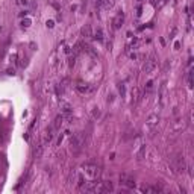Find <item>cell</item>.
Instances as JSON below:
<instances>
[{
    "label": "cell",
    "instance_id": "6da1fadb",
    "mask_svg": "<svg viewBox=\"0 0 194 194\" xmlns=\"http://www.w3.org/2000/svg\"><path fill=\"white\" fill-rule=\"evenodd\" d=\"M82 171L88 176V179H91V181H97L100 177V173H102L100 167L97 165L96 162H87V164H84L82 165Z\"/></svg>",
    "mask_w": 194,
    "mask_h": 194
},
{
    "label": "cell",
    "instance_id": "7a4b0ae2",
    "mask_svg": "<svg viewBox=\"0 0 194 194\" xmlns=\"http://www.w3.org/2000/svg\"><path fill=\"white\" fill-rule=\"evenodd\" d=\"M85 139H87V133H85V132H77V133H74V135L70 138V146H71V150H74V152H79V150L84 147Z\"/></svg>",
    "mask_w": 194,
    "mask_h": 194
},
{
    "label": "cell",
    "instance_id": "3957f363",
    "mask_svg": "<svg viewBox=\"0 0 194 194\" xmlns=\"http://www.w3.org/2000/svg\"><path fill=\"white\" fill-rule=\"evenodd\" d=\"M156 67H158V62H156V59H155L153 56H150L147 61H146V64L143 65V71H144L146 74H152V73L155 71Z\"/></svg>",
    "mask_w": 194,
    "mask_h": 194
},
{
    "label": "cell",
    "instance_id": "277c9868",
    "mask_svg": "<svg viewBox=\"0 0 194 194\" xmlns=\"http://www.w3.org/2000/svg\"><path fill=\"white\" fill-rule=\"evenodd\" d=\"M173 164H174V168L179 171V173H184L185 168H187L185 159H184V156H182V155H177V156H176V158L173 159Z\"/></svg>",
    "mask_w": 194,
    "mask_h": 194
},
{
    "label": "cell",
    "instance_id": "5b68a950",
    "mask_svg": "<svg viewBox=\"0 0 194 194\" xmlns=\"http://www.w3.org/2000/svg\"><path fill=\"white\" fill-rule=\"evenodd\" d=\"M61 114L64 115V118H70L71 117V114H73V108H71V105L68 103V102H64V100H61Z\"/></svg>",
    "mask_w": 194,
    "mask_h": 194
},
{
    "label": "cell",
    "instance_id": "8992f818",
    "mask_svg": "<svg viewBox=\"0 0 194 194\" xmlns=\"http://www.w3.org/2000/svg\"><path fill=\"white\" fill-rule=\"evenodd\" d=\"M120 184L126 188H135V179L129 174H121L120 176Z\"/></svg>",
    "mask_w": 194,
    "mask_h": 194
},
{
    "label": "cell",
    "instance_id": "52a82bcc",
    "mask_svg": "<svg viewBox=\"0 0 194 194\" xmlns=\"http://www.w3.org/2000/svg\"><path fill=\"white\" fill-rule=\"evenodd\" d=\"M55 132H58V131H56V129L53 127V126H50V127L47 129L46 133H44V137H42V141H41V143H42V146H47L49 143L52 141L53 137H55Z\"/></svg>",
    "mask_w": 194,
    "mask_h": 194
},
{
    "label": "cell",
    "instance_id": "ba28073f",
    "mask_svg": "<svg viewBox=\"0 0 194 194\" xmlns=\"http://www.w3.org/2000/svg\"><path fill=\"white\" fill-rule=\"evenodd\" d=\"M123 23H125V12L123 11H120V12L115 14L114 20H112V26H114V29H120Z\"/></svg>",
    "mask_w": 194,
    "mask_h": 194
},
{
    "label": "cell",
    "instance_id": "9c48e42d",
    "mask_svg": "<svg viewBox=\"0 0 194 194\" xmlns=\"http://www.w3.org/2000/svg\"><path fill=\"white\" fill-rule=\"evenodd\" d=\"M114 191V187L109 181H105V182H99V188H97V193H111Z\"/></svg>",
    "mask_w": 194,
    "mask_h": 194
},
{
    "label": "cell",
    "instance_id": "30bf717a",
    "mask_svg": "<svg viewBox=\"0 0 194 194\" xmlns=\"http://www.w3.org/2000/svg\"><path fill=\"white\" fill-rule=\"evenodd\" d=\"M76 90L79 91L80 94H87V93H90L91 91V87L88 84H84V82H77V85H76Z\"/></svg>",
    "mask_w": 194,
    "mask_h": 194
},
{
    "label": "cell",
    "instance_id": "8fae6325",
    "mask_svg": "<svg viewBox=\"0 0 194 194\" xmlns=\"http://www.w3.org/2000/svg\"><path fill=\"white\" fill-rule=\"evenodd\" d=\"M153 90H155V84H153V80H149L147 84H146V87H144V97H147L153 93Z\"/></svg>",
    "mask_w": 194,
    "mask_h": 194
},
{
    "label": "cell",
    "instance_id": "7c38bea8",
    "mask_svg": "<svg viewBox=\"0 0 194 194\" xmlns=\"http://www.w3.org/2000/svg\"><path fill=\"white\" fill-rule=\"evenodd\" d=\"M62 121H64V115L61 114V115H58V117L55 118V123H53V127H55L56 131H59V129H61V126H62Z\"/></svg>",
    "mask_w": 194,
    "mask_h": 194
},
{
    "label": "cell",
    "instance_id": "4fadbf2b",
    "mask_svg": "<svg viewBox=\"0 0 194 194\" xmlns=\"http://www.w3.org/2000/svg\"><path fill=\"white\" fill-rule=\"evenodd\" d=\"M114 3H115V0H103L100 6L103 8L105 11H108V9H111L112 6H114Z\"/></svg>",
    "mask_w": 194,
    "mask_h": 194
},
{
    "label": "cell",
    "instance_id": "5bb4252c",
    "mask_svg": "<svg viewBox=\"0 0 194 194\" xmlns=\"http://www.w3.org/2000/svg\"><path fill=\"white\" fill-rule=\"evenodd\" d=\"M158 123V114H150L147 118V125L149 126H155Z\"/></svg>",
    "mask_w": 194,
    "mask_h": 194
},
{
    "label": "cell",
    "instance_id": "9a60e30c",
    "mask_svg": "<svg viewBox=\"0 0 194 194\" xmlns=\"http://www.w3.org/2000/svg\"><path fill=\"white\" fill-rule=\"evenodd\" d=\"M94 38H96L97 41L103 42V40H105V35H103V30H102L100 28H97V30H96V34H94Z\"/></svg>",
    "mask_w": 194,
    "mask_h": 194
},
{
    "label": "cell",
    "instance_id": "2e32d148",
    "mask_svg": "<svg viewBox=\"0 0 194 194\" xmlns=\"http://www.w3.org/2000/svg\"><path fill=\"white\" fill-rule=\"evenodd\" d=\"M164 99H165V82L161 85V88H159V103L161 105L164 103Z\"/></svg>",
    "mask_w": 194,
    "mask_h": 194
},
{
    "label": "cell",
    "instance_id": "e0dca14e",
    "mask_svg": "<svg viewBox=\"0 0 194 194\" xmlns=\"http://www.w3.org/2000/svg\"><path fill=\"white\" fill-rule=\"evenodd\" d=\"M139 100V90L137 87L132 88V102H138Z\"/></svg>",
    "mask_w": 194,
    "mask_h": 194
},
{
    "label": "cell",
    "instance_id": "ac0fdd59",
    "mask_svg": "<svg viewBox=\"0 0 194 194\" xmlns=\"http://www.w3.org/2000/svg\"><path fill=\"white\" fill-rule=\"evenodd\" d=\"M82 35L84 36H91V26L87 24V26H84L82 28Z\"/></svg>",
    "mask_w": 194,
    "mask_h": 194
},
{
    "label": "cell",
    "instance_id": "d6986e66",
    "mask_svg": "<svg viewBox=\"0 0 194 194\" xmlns=\"http://www.w3.org/2000/svg\"><path fill=\"white\" fill-rule=\"evenodd\" d=\"M118 91H120V94H121V97H125V93H126V90H125V84H118Z\"/></svg>",
    "mask_w": 194,
    "mask_h": 194
},
{
    "label": "cell",
    "instance_id": "ffe728a7",
    "mask_svg": "<svg viewBox=\"0 0 194 194\" xmlns=\"http://www.w3.org/2000/svg\"><path fill=\"white\" fill-rule=\"evenodd\" d=\"M99 115H100V111H99V109H94V111H93V117H94V118H97Z\"/></svg>",
    "mask_w": 194,
    "mask_h": 194
},
{
    "label": "cell",
    "instance_id": "44dd1931",
    "mask_svg": "<svg viewBox=\"0 0 194 194\" xmlns=\"http://www.w3.org/2000/svg\"><path fill=\"white\" fill-rule=\"evenodd\" d=\"M23 26H24V28H29V26H30V20H23Z\"/></svg>",
    "mask_w": 194,
    "mask_h": 194
},
{
    "label": "cell",
    "instance_id": "7402d4cb",
    "mask_svg": "<svg viewBox=\"0 0 194 194\" xmlns=\"http://www.w3.org/2000/svg\"><path fill=\"white\" fill-rule=\"evenodd\" d=\"M139 15H141V6L137 8V17H139Z\"/></svg>",
    "mask_w": 194,
    "mask_h": 194
},
{
    "label": "cell",
    "instance_id": "603a6c76",
    "mask_svg": "<svg viewBox=\"0 0 194 194\" xmlns=\"http://www.w3.org/2000/svg\"><path fill=\"white\" fill-rule=\"evenodd\" d=\"M47 28H53V21H47Z\"/></svg>",
    "mask_w": 194,
    "mask_h": 194
}]
</instances>
